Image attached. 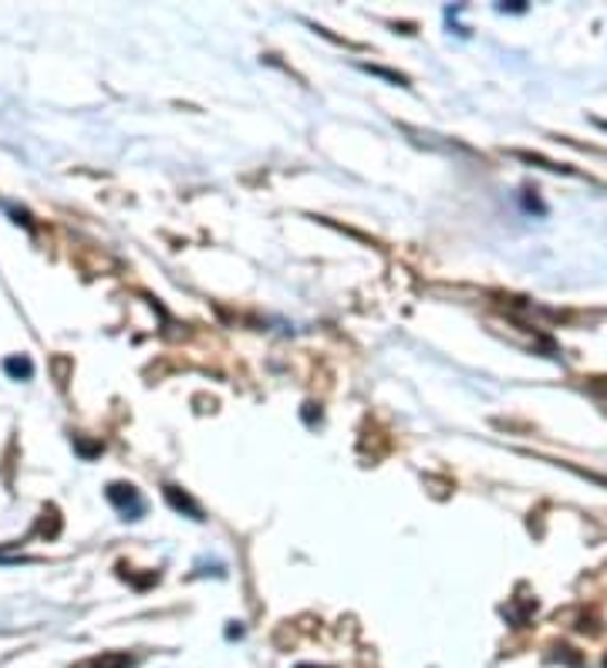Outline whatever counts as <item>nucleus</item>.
<instances>
[{
  "mask_svg": "<svg viewBox=\"0 0 607 668\" xmlns=\"http://www.w3.org/2000/svg\"><path fill=\"white\" fill-rule=\"evenodd\" d=\"M4 372H8L11 378H30V375H35V364H30L27 355H21V358H8V361H4Z\"/></svg>",
  "mask_w": 607,
  "mask_h": 668,
  "instance_id": "nucleus-4",
  "label": "nucleus"
},
{
  "mask_svg": "<svg viewBox=\"0 0 607 668\" xmlns=\"http://www.w3.org/2000/svg\"><path fill=\"white\" fill-rule=\"evenodd\" d=\"M604 665H607V661H604Z\"/></svg>",
  "mask_w": 607,
  "mask_h": 668,
  "instance_id": "nucleus-6",
  "label": "nucleus"
},
{
  "mask_svg": "<svg viewBox=\"0 0 607 668\" xmlns=\"http://www.w3.org/2000/svg\"><path fill=\"white\" fill-rule=\"evenodd\" d=\"M108 503L126 516V521H139V516L145 513V500L142 493L135 490V486H126V483H112L108 490H105Z\"/></svg>",
  "mask_w": 607,
  "mask_h": 668,
  "instance_id": "nucleus-1",
  "label": "nucleus"
},
{
  "mask_svg": "<svg viewBox=\"0 0 607 668\" xmlns=\"http://www.w3.org/2000/svg\"><path fill=\"white\" fill-rule=\"evenodd\" d=\"M300 668H308V665H300Z\"/></svg>",
  "mask_w": 607,
  "mask_h": 668,
  "instance_id": "nucleus-5",
  "label": "nucleus"
},
{
  "mask_svg": "<svg viewBox=\"0 0 607 668\" xmlns=\"http://www.w3.org/2000/svg\"><path fill=\"white\" fill-rule=\"evenodd\" d=\"M166 500H169V506H172V510L186 513L190 521H203V510H199V503H196L190 493H182L179 486H166Z\"/></svg>",
  "mask_w": 607,
  "mask_h": 668,
  "instance_id": "nucleus-2",
  "label": "nucleus"
},
{
  "mask_svg": "<svg viewBox=\"0 0 607 668\" xmlns=\"http://www.w3.org/2000/svg\"><path fill=\"white\" fill-rule=\"evenodd\" d=\"M135 658L132 655H118V652H105V655H95V658H85L81 665L75 668H132Z\"/></svg>",
  "mask_w": 607,
  "mask_h": 668,
  "instance_id": "nucleus-3",
  "label": "nucleus"
}]
</instances>
